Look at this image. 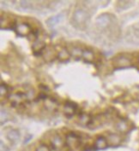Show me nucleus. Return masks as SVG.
I'll return each mask as SVG.
<instances>
[{"label":"nucleus","instance_id":"nucleus-9","mask_svg":"<svg viewBox=\"0 0 139 151\" xmlns=\"http://www.w3.org/2000/svg\"><path fill=\"white\" fill-rule=\"evenodd\" d=\"M58 57H59V59L62 60V61L68 59V58H69V54H68V52L66 51V50H61L59 51V53H58Z\"/></svg>","mask_w":139,"mask_h":151},{"label":"nucleus","instance_id":"nucleus-1","mask_svg":"<svg viewBox=\"0 0 139 151\" xmlns=\"http://www.w3.org/2000/svg\"><path fill=\"white\" fill-rule=\"evenodd\" d=\"M81 140V137L76 132H70L66 136V143L69 147L71 148H75L79 145Z\"/></svg>","mask_w":139,"mask_h":151},{"label":"nucleus","instance_id":"nucleus-2","mask_svg":"<svg viewBox=\"0 0 139 151\" xmlns=\"http://www.w3.org/2000/svg\"><path fill=\"white\" fill-rule=\"evenodd\" d=\"M50 142L52 144V147L55 150H58L60 149L63 144H64V140L62 138V137L58 134H53V135L51 137V139H50Z\"/></svg>","mask_w":139,"mask_h":151},{"label":"nucleus","instance_id":"nucleus-3","mask_svg":"<svg viewBox=\"0 0 139 151\" xmlns=\"http://www.w3.org/2000/svg\"><path fill=\"white\" fill-rule=\"evenodd\" d=\"M77 108H78V106L72 102L66 103L65 105V113L66 116H68V117L73 116L77 110Z\"/></svg>","mask_w":139,"mask_h":151},{"label":"nucleus","instance_id":"nucleus-5","mask_svg":"<svg viewBox=\"0 0 139 151\" xmlns=\"http://www.w3.org/2000/svg\"><path fill=\"white\" fill-rule=\"evenodd\" d=\"M107 140L106 138L103 137H98L96 140H95V146L96 147V149L98 150H102V149H105L106 146H107Z\"/></svg>","mask_w":139,"mask_h":151},{"label":"nucleus","instance_id":"nucleus-10","mask_svg":"<svg viewBox=\"0 0 139 151\" xmlns=\"http://www.w3.org/2000/svg\"><path fill=\"white\" fill-rule=\"evenodd\" d=\"M35 151H50V149L49 147L46 144H41L36 148Z\"/></svg>","mask_w":139,"mask_h":151},{"label":"nucleus","instance_id":"nucleus-6","mask_svg":"<svg viewBox=\"0 0 139 151\" xmlns=\"http://www.w3.org/2000/svg\"><path fill=\"white\" fill-rule=\"evenodd\" d=\"M82 57L85 59L86 62L92 63V62H94V59H95V54L92 50H88V49H84L83 53H82Z\"/></svg>","mask_w":139,"mask_h":151},{"label":"nucleus","instance_id":"nucleus-7","mask_svg":"<svg viewBox=\"0 0 139 151\" xmlns=\"http://www.w3.org/2000/svg\"><path fill=\"white\" fill-rule=\"evenodd\" d=\"M7 137L8 139L12 142V143H16L17 141L19 140V137H20V135H19V132L16 131V130H12V131H9L7 134Z\"/></svg>","mask_w":139,"mask_h":151},{"label":"nucleus","instance_id":"nucleus-8","mask_svg":"<svg viewBox=\"0 0 139 151\" xmlns=\"http://www.w3.org/2000/svg\"><path fill=\"white\" fill-rule=\"evenodd\" d=\"M75 19H76V21L77 22H81L82 23V22H83V19H86V16H85V13L82 11V10H80V11H78V12H76V14H75Z\"/></svg>","mask_w":139,"mask_h":151},{"label":"nucleus","instance_id":"nucleus-4","mask_svg":"<svg viewBox=\"0 0 139 151\" xmlns=\"http://www.w3.org/2000/svg\"><path fill=\"white\" fill-rule=\"evenodd\" d=\"M106 140H107V143H109V144L118 145V144H119L120 142H121V137L119 135H117V134L112 133V134H109L108 135Z\"/></svg>","mask_w":139,"mask_h":151}]
</instances>
